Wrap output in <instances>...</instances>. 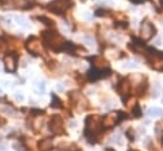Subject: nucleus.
<instances>
[{"instance_id": "aec40b11", "label": "nucleus", "mask_w": 163, "mask_h": 151, "mask_svg": "<svg viewBox=\"0 0 163 151\" xmlns=\"http://www.w3.org/2000/svg\"><path fill=\"white\" fill-rule=\"evenodd\" d=\"M16 98H17L18 100H23V95H22L20 93H16Z\"/></svg>"}, {"instance_id": "4be33fe9", "label": "nucleus", "mask_w": 163, "mask_h": 151, "mask_svg": "<svg viewBox=\"0 0 163 151\" xmlns=\"http://www.w3.org/2000/svg\"><path fill=\"white\" fill-rule=\"evenodd\" d=\"M162 144H163V136H162Z\"/></svg>"}, {"instance_id": "f8f14e48", "label": "nucleus", "mask_w": 163, "mask_h": 151, "mask_svg": "<svg viewBox=\"0 0 163 151\" xmlns=\"http://www.w3.org/2000/svg\"><path fill=\"white\" fill-rule=\"evenodd\" d=\"M118 90H120V93H122L124 95L127 94V91H129V83H127L126 80H122V81L120 83V88H118Z\"/></svg>"}, {"instance_id": "f3484780", "label": "nucleus", "mask_w": 163, "mask_h": 151, "mask_svg": "<svg viewBox=\"0 0 163 151\" xmlns=\"http://www.w3.org/2000/svg\"><path fill=\"white\" fill-rule=\"evenodd\" d=\"M38 89H40V90H41V91H42V93H43V91H45V89H46V85H45V83H43V81H41L40 84H38Z\"/></svg>"}, {"instance_id": "6ab92c4d", "label": "nucleus", "mask_w": 163, "mask_h": 151, "mask_svg": "<svg viewBox=\"0 0 163 151\" xmlns=\"http://www.w3.org/2000/svg\"><path fill=\"white\" fill-rule=\"evenodd\" d=\"M13 147L16 149L17 151H24V149H23L22 146H18V144H16V145H13Z\"/></svg>"}, {"instance_id": "39448f33", "label": "nucleus", "mask_w": 163, "mask_h": 151, "mask_svg": "<svg viewBox=\"0 0 163 151\" xmlns=\"http://www.w3.org/2000/svg\"><path fill=\"white\" fill-rule=\"evenodd\" d=\"M50 131L54 135H64V128H63V119L59 115H54L50 121Z\"/></svg>"}, {"instance_id": "412c9836", "label": "nucleus", "mask_w": 163, "mask_h": 151, "mask_svg": "<svg viewBox=\"0 0 163 151\" xmlns=\"http://www.w3.org/2000/svg\"><path fill=\"white\" fill-rule=\"evenodd\" d=\"M57 90H64V85L63 84H59L57 85Z\"/></svg>"}, {"instance_id": "a211bd4d", "label": "nucleus", "mask_w": 163, "mask_h": 151, "mask_svg": "<svg viewBox=\"0 0 163 151\" xmlns=\"http://www.w3.org/2000/svg\"><path fill=\"white\" fill-rule=\"evenodd\" d=\"M126 133H127V137H129L130 140H133V138H134V132H133L131 130H129V131H127Z\"/></svg>"}, {"instance_id": "dca6fc26", "label": "nucleus", "mask_w": 163, "mask_h": 151, "mask_svg": "<svg viewBox=\"0 0 163 151\" xmlns=\"http://www.w3.org/2000/svg\"><path fill=\"white\" fill-rule=\"evenodd\" d=\"M133 114H134L135 117H140L141 115V111H140V108H139L138 105H135L134 108H133Z\"/></svg>"}, {"instance_id": "4468645a", "label": "nucleus", "mask_w": 163, "mask_h": 151, "mask_svg": "<svg viewBox=\"0 0 163 151\" xmlns=\"http://www.w3.org/2000/svg\"><path fill=\"white\" fill-rule=\"evenodd\" d=\"M38 20H41V22H45V24H46V26H50V27L54 26V20L50 19V18H46V17H38Z\"/></svg>"}, {"instance_id": "7ed1b4c3", "label": "nucleus", "mask_w": 163, "mask_h": 151, "mask_svg": "<svg viewBox=\"0 0 163 151\" xmlns=\"http://www.w3.org/2000/svg\"><path fill=\"white\" fill-rule=\"evenodd\" d=\"M149 51L152 52L150 56L148 57L149 66L153 67L154 70H163V52H156L152 48H149Z\"/></svg>"}, {"instance_id": "20e7f679", "label": "nucleus", "mask_w": 163, "mask_h": 151, "mask_svg": "<svg viewBox=\"0 0 163 151\" xmlns=\"http://www.w3.org/2000/svg\"><path fill=\"white\" fill-rule=\"evenodd\" d=\"M111 74V70L108 69H96V67H92L91 70H88V79L91 81H96L98 79H103L107 78V76Z\"/></svg>"}, {"instance_id": "9b49d317", "label": "nucleus", "mask_w": 163, "mask_h": 151, "mask_svg": "<svg viewBox=\"0 0 163 151\" xmlns=\"http://www.w3.org/2000/svg\"><path fill=\"white\" fill-rule=\"evenodd\" d=\"M148 115H150V117H159V115H163V111L161 108H158V107H153V108H150L148 111Z\"/></svg>"}, {"instance_id": "9d476101", "label": "nucleus", "mask_w": 163, "mask_h": 151, "mask_svg": "<svg viewBox=\"0 0 163 151\" xmlns=\"http://www.w3.org/2000/svg\"><path fill=\"white\" fill-rule=\"evenodd\" d=\"M38 149L40 151H50L52 149V141L51 138H43L38 142Z\"/></svg>"}, {"instance_id": "ddd939ff", "label": "nucleus", "mask_w": 163, "mask_h": 151, "mask_svg": "<svg viewBox=\"0 0 163 151\" xmlns=\"http://www.w3.org/2000/svg\"><path fill=\"white\" fill-rule=\"evenodd\" d=\"M52 98V103H51V107H54V108H61V105H63V103H61V100L59 99L55 95V94H52L51 95Z\"/></svg>"}, {"instance_id": "f03ea898", "label": "nucleus", "mask_w": 163, "mask_h": 151, "mask_svg": "<svg viewBox=\"0 0 163 151\" xmlns=\"http://www.w3.org/2000/svg\"><path fill=\"white\" fill-rule=\"evenodd\" d=\"M70 7H73L72 0H54V1H51L47 5V9H50L52 13L57 14V15H61Z\"/></svg>"}, {"instance_id": "2eb2a0df", "label": "nucleus", "mask_w": 163, "mask_h": 151, "mask_svg": "<svg viewBox=\"0 0 163 151\" xmlns=\"http://www.w3.org/2000/svg\"><path fill=\"white\" fill-rule=\"evenodd\" d=\"M16 19L18 20V22H19V24H20V26H23V27H24V28H27V27H28L27 22H26V19H24V18H23V17H17Z\"/></svg>"}, {"instance_id": "423d86ee", "label": "nucleus", "mask_w": 163, "mask_h": 151, "mask_svg": "<svg viewBox=\"0 0 163 151\" xmlns=\"http://www.w3.org/2000/svg\"><path fill=\"white\" fill-rule=\"evenodd\" d=\"M154 34H156V27H154L152 23L148 22V20H144V23L141 24V37H143L145 41H148V40H150Z\"/></svg>"}, {"instance_id": "0eeeda50", "label": "nucleus", "mask_w": 163, "mask_h": 151, "mask_svg": "<svg viewBox=\"0 0 163 151\" xmlns=\"http://www.w3.org/2000/svg\"><path fill=\"white\" fill-rule=\"evenodd\" d=\"M26 47H27L28 51L31 53H33V55H40L41 53V43L36 37L28 38L27 43H26Z\"/></svg>"}, {"instance_id": "6e6552de", "label": "nucleus", "mask_w": 163, "mask_h": 151, "mask_svg": "<svg viewBox=\"0 0 163 151\" xmlns=\"http://www.w3.org/2000/svg\"><path fill=\"white\" fill-rule=\"evenodd\" d=\"M4 65H5V70L7 71L14 72V71L17 70V55L16 53H10V55L5 56Z\"/></svg>"}, {"instance_id": "1a4fd4ad", "label": "nucleus", "mask_w": 163, "mask_h": 151, "mask_svg": "<svg viewBox=\"0 0 163 151\" xmlns=\"http://www.w3.org/2000/svg\"><path fill=\"white\" fill-rule=\"evenodd\" d=\"M118 121L120 119H118V114L117 113H110V114L105 115V117L102 118V124H103V127L108 128V127L115 126Z\"/></svg>"}, {"instance_id": "f257e3e1", "label": "nucleus", "mask_w": 163, "mask_h": 151, "mask_svg": "<svg viewBox=\"0 0 163 151\" xmlns=\"http://www.w3.org/2000/svg\"><path fill=\"white\" fill-rule=\"evenodd\" d=\"M42 37L45 40V43L47 44V47H50L54 51H61L64 46V38L60 34H57L56 32H42Z\"/></svg>"}]
</instances>
